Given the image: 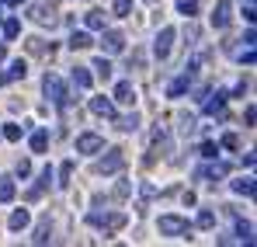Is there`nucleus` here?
<instances>
[{
  "instance_id": "nucleus-1",
  "label": "nucleus",
  "mask_w": 257,
  "mask_h": 247,
  "mask_svg": "<svg viewBox=\"0 0 257 247\" xmlns=\"http://www.w3.org/2000/svg\"><path fill=\"white\" fill-rule=\"evenodd\" d=\"M42 91H45V98H49V101H52L56 108H66V101H70V98H66V84L59 80L56 73H45Z\"/></svg>"
},
{
  "instance_id": "nucleus-2",
  "label": "nucleus",
  "mask_w": 257,
  "mask_h": 247,
  "mask_svg": "<svg viewBox=\"0 0 257 247\" xmlns=\"http://www.w3.org/2000/svg\"><path fill=\"white\" fill-rule=\"evenodd\" d=\"M122 167H125V150L111 146V150H108V153H104V157L94 164V171H97V174H118Z\"/></svg>"
},
{
  "instance_id": "nucleus-3",
  "label": "nucleus",
  "mask_w": 257,
  "mask_h": 247,
  "mask_svg": "<svg viewBox=\"0 0 257 247\" xmlns=\"http://www.w3.org/2000/svg\"><path fill=\"white\" fill-rule=\"evenodd\" d=\"M87 223H90V226H104V230H122L128 223V216L125 212H90Z\"/></svg>"
},
{
  "instance_id": "nucleus-4",
  "label": "nucleus",
  "mask_w": 257,
  "mask_h": 247,
  "mask_svg": "<svg viewBox=\"0 0 257 247\" xmlns=\"http://www.w3.org/2000/svg\"><path fill=\"white\" fill-rule=\"evenodd\" d=\"M160 233H167V237H188L191 223L181 219V216H160Z\"/></svg>"
},
{
  "instance_id": "nucleus-5",
  "label": "nucleus",
  "mask_w": 257,
  "mask_h": 247,
  "mask_svg": "<svg viewBox=\"0 0 257 247\" xmlns=\"http://www.w3.org/2000/svg\"><path fill=\"white\" fill-rule=\"evenodd\" d=\"M101 49H104L108 56H118V52L125 49V35L115 32V28H101Z\"/></svg>"
},
{
  "instance_id": "nucleus-6",
  "label": "nucleus",
  "mask_w": 257,
  "mask_h": 247,
  "mask_svg": "<svg viewBox=\"0 0 257 247\" xmlns=\"http://www.w3.org/2000/svg\"><path fill=\"white\" fill-rule=\"evenodd\" d=\"M174 39H177V32H174L171 25H167V28H160V35H157V42H153V52H157V59H167V56H171Z\"/></svg>"
},
{
  "instance_id": "nucleus-7",
  "label": "nucleus",
  "mask_w": 257,
  "mask_h": 247,
  "mask_svg": "<svg viewBox=\"0 0 257 247\" xmlns=\"http://www.w3.org/2000/svg\"><path fill=\"white\" fill-rule=\"evenodd\" d=\"M233 21V0H215V11H212V28H229Z\"/></svg>"
},
{
  "instance_id": "nucleus-8",
  "label": "nucleus",
  "mask_w": 257,
  "mask_h": 247,
  "mask_svg": "<svg viewBox=\"0 0 257 247\" xmlns=\"http://www.w3.org/2000/svg\"><path fill=\"white\" fill-rule=\"evenodd\" d=\"M226 174H229V164H226V160H215V157H212V164H205V167L195 171L198 181H205V178H209V181H219V178H226Z\"/></svg>"
},
{
  "instance_id": "nucleus-9",
  "label": "nucleus",
  "mask_w": 257,
  "mask_h": 247,
  "mask_svg": "<svg viewBox=\"0 0 257 247\" xmlns=\"http://www.w3.org/2000/svg\"><path fill=\"white\" fill-rule=\"evenodd\" d=\"M104 150V139L97 132H80L77 136V153H101Z\"/></svg>"
},
{
  "instance_id": "nucleus-10",
  "label": "nucleus",
  "mask_w": 257,
  "mask_h": 247,
  "mask_svg": "<svg viewBox=\"0 0 257 247\" xmlns=\"http://www.w3.org/2000/svg\"><path fill=\"white\" fill-rule=\"evenodd\" d=\"M226 98H229L226 91H215V94H209V101L202 105V112H205V115H222V108H226Z\"/></svg>"
},
{
  "instance_id": "nucleus-11",
  "label": "nucleus",
  "mask_w": 257,
  "mask_h": 247,
  "mask_svg": "<svg viewBox=\"0 0 257 247\" xmlns=\"http://www.w3.org/2000/svg\"><path fill=\"white\" fill-rule=\"evenodd\" d=\"M28 18H32V21H39V25H56V11H52V7H45V4H35V7L28 11Z\"/></svg>"
},
{
  "instance_id": "nucleus-12",
  "label": "nucleus",
  "mask_w": 257,
  "mask_h": 247,
  "mask_svg": "<svg viewBox=\"0 0 257 247\" xmlns=\"http://www.w3.org/2000/svg\"><path fill=\"white\" fill-rule=\"evenodd\" d=\"M90 112L101 115V119H115V105L108 98H90Z\"/></svg>"
},
{
  "instance_id": "nucleus-13",
  "label": "nucleus",
  "mask_w": 257,
  "mask_h": 247,
  "mask_svg": "<svg viewBox=\"0 0 257 247\" xmlns=\"http://www.w3.org/2000/svg\"><path fill=\"white\" fill-rule=\"evenodd\" d=\"M25 73H28V63H25V59H14V63L7 66V73L0 77V84H7V80H21Z\"/></svg>"
},
{
  "instance_id": "nucleus-14",
  "label": "nucleus",
  "mask_w": 257,
  "mask_h": 247,
  "mask_svg": "<svg viewBox=\"0 0 257 247\" xmlns=\"http://www.w3.org/2000/svg\"><path fill=\"white\" fill-rule=\"evenodd\" d=\"M115 101H118V105H132V101H136V87L128 80H122L115 87Z\"/></svg>"
},
{
  "instance_id": "nucleus-15",
  "label": "nucleus",
  "mask_w": 257,
  "mask_h": 247,
  "mask_svg": "<svg viewBox=\"0 0 257 247\" xmlns=\"http://www.w3.org/2000/svg\"><path fill=\"white\" fill-rule=\"evenodd\" d=\"M28 223H32L28 209H14V212H11V219H7V226H11V230H25Z\"/></svg>"
},
{
  "instance_id": "nucleus-16",
  "label": "nucleus",
  "mask_w": 257,
  "mask_h": 247,
  "mask_svg": "<svg viewBox=\"0 0 257 247\" xmlns=\"http://www.w3.org/2000/svg\"><path fill=\"white\" fill-rule=\"evenodd\" d=\"M233 192H236V195H247V199H254V192H257L254 178H240V181H233Z\"/></svg>"
},
{
  "instance_id": "nucleus-17",
  "label": "nucleus",
  "mask_w": 257,
  "mask_h": 247,
  "mask_svg": "<svg viewBox=\"0 0 257 247\" xmlns=\"http://www.w3.org/2000/svg\"><path fill=\"white\" fill-rule=\"evenodd\" d=\"M236 237H240V244H254V226L247 219H236Z\"/></svg>"
},
{
  "instance_id": "nucleus-18",
  "label": "nucleus",
  "mask_w": 257,
  "mask_h": 247,
  "mask_svg": "<svg viewBox=\"0 0 257 247\" xmlns=\"http://www.w3.org/2000/svg\"><path fill=\"white\" fill-rule=\"evenodd\" d=\"M45 146H49V132L45 129H35L32 132V153H45Z\"/></svg>"
},
{
  "instance_id": "nucleus-19",
  "label": "nucleus",
  "mask_w": 257,
  "mask_h": 247,
  "mask_svg": "<svg viewBox=\"0 0 257 247\" xmlns=\"http://www.w3.org/2000/svg\"><path fill=\"white\" fill-rule=\"evenodd\" d=\"M188 87H191V73H184V77H177V80H174L171 87H167V94H171V98H181V94H184Z\"/></svg>"
},
{
  "instance_id": "nucleus-20",
  "label": "nucleus",
  "mask_w": 257,
  "mask_h": 247,
  "mask_svg": "<svg viewBox=\"0 0 257 247\" xmlns=\"http://www.w3.org/2000/svg\"><path fill=\"white\" fill-rule=\"evenodd\" d=\"M195 226H198V230H212V226H215V212H212V209H202L198 219H195Z\"/></svg>"
},
{
  "instance_id": "nucleus-21",
  "label": "nucleus",
  "mask_w": 257,
  "mask_h": 247,
  "mask_svg": "<svg viewBox=\"0 0 257 247\" xmlns=\"http://www.w3.org/2000/svg\"><path fill=\"white\" fill-rule=\"evenodd\" d=\"M90 45H94V39L87 32H73L70 35V49H90Z\"/></svg>"
},
{
  "instance_id": "nucleus-22",
  "label": "nucleus",
  "mask_w": 257,
  "mask_h": 247,
  "mask_svg": "<svg viewBox=\"0 0 257 247\" xmlns=\"http://www.w3.org/2000/svg\"><path fill=\"white\" fill-rule=\"evenodd\" d=\"M0 28H4V39H18V35H21V21H18V18L0 21Z\"/></svg>"
},
{
  "instance_id": "nucleus-23",
  "label": "nucleus",
  "mask_w": 257,
  "mask_h": 247,
  "mask_svg": "<svg viewBox=\"0 0 257 247\" xmlns=\"http://www.w3.org/2000/svg\"><path fill=\"white\" fill-rule=\"evenodd\" d=\"M73 84H77L80 91H87V87H90V70H87V66H77V70H73Z\"/></svg>"
},
{
  "instance_id": "nucleus-24",
  "label": "nucleus",
  "mask_w": 257,
  "mask_h": 247,
  "mask_svg": "<svg viewBox=\"0 0 257 247\" xmlns=\"http://www.w3.org/2000/svg\"><path fill=\"white\" fill-rule=\"evenodd\" d=\"M49 181H52V171H49V167H45L42 174H39V185H35V188H32V192H28V199H39V195H42V188H45V185H49Z\"/></svg>"
},
{
  "instance_id": "nucleus-25",
  "label": "nucleus",
  "mask_w": 257,
  "mask_h": 247,
  "mask_svg": "<svg viewBox=\"0 0 257 247\" xmlns=\"http://www.w3.org/2000/svg\"><path fill=\"white\" fill-rule=\"evenodd\" d=\"M14 192H18V188H14V181H11V178H0V202H11V199H14Z\"/></svg>"
},
{
  "instance_id": "nucleus-26",
  "label": "nucleus",
  "mask_w": 257,
  "mask_h": 247,
  "mask_svg": "<svg viewBox=\"0 0 257 247\" xmlns=\"http://www.w3.org/2000/svg\"><path fill=\"white\" fill-rule=\"evenodd\" d=\"M84 21H87V28H90V32H101V28H104V14H101V11H90Z\"/></svg>"
},
{
  "instance_id": "nucleus-27",
  "label": "nucleus",
  "mask_w": 257,
  "mask_h": 247,
  "mask_svg": "<svg viewBox=\"0 0 257 247\" xmlns=\"http://www.w3.org/2000/svg\"><path fill=\"white\" fill-rule=\"evenodd\" d=\"M90 70H97V77H104V80H108V77H111V63H108V59H104V56H97V59H94V66H90Z\"/></svg>"
},
{
  "instance_id": "nucleus-28",
  "label": "nucleus",
  "mask_w": 257,
  "mask_h": 247,
  "mask_svg": "<svg viewBox=\"0 0 257 247\" xmlns=\"http://www.w3.org/2000/svg\"><path fill=\"white\" fill-rule=\"evenodd\" d=\"M198 11V0H177V14H184V18H191Z\"/></svg>"
},
{
  "instance_id": "nucleus-29",
  "label": "nucleus",
  "mask_w": 257,
  "mask_h": 247,
  "mask_svg": "<svg viewBox=\"0 0 257 247\" xmlns=\"http://www.w3.org/2000/svg\"><path fill=\"white\" fill-rule=\"evenodd\" d=\"M21 132H25V125H4V139H11V143H18V139H21Z\"/></svg>"
},
{
  "instance_id": "nucleus-30",
  "label": "nucleus",
  "mask_w": 257,
  "mask_h": 247,
  "mask_svg": "<svg viewBox=\"0 0 257 247\" xmlns=\"http://www.w3.org/2000/svg\"><path fill=\"white\" fill-rule=\"evenodd\" d=\"M70 174H73V160H66V164L59 167V188H66V185H70Z\"/></svg>"
},
{
  "instance_id": "nucleus-31",
  "label": "nucleus",
  "mask_w": 257,
  "mask_h": 247,
  "mask_svg": "<svg viewBox=\"0 0 257 247\" xmlns=\"http://www.w3.org/2000/svg\"><path fill=\"white\" fill-rule=\"evenodd\" d=\"M136 125H139V115H136V112H132V115H125V119H118V129H122V132H132Z\"/></svg>"
},
{
  "instance_id": "nucleus-32",
  "label": "nucleus",
  "mask_w": 257,
  "mask_h": 247,
  "mask_svg": "<svg viewBox=\"0 0 257 247\" xmlns=\"http://www.w3.org/2000/svg\"><path fill=\"white\" fill-rule=\"evenodd\" d=\"M35 244H49V219L45 223H39V230H35V237H32Z\"/></svg>"
},
{
  "instance_id": "nucleus-33",
  "label": "nucleus",
  "mask_w": 257,
  "mask_h": 247,
  "mask_svg": "<svg viewBox=\"0 0 257 247\" xmlns=\"http://www.w3.org/2000/svg\"><path fill=\"white\" fill-rule=\"evenodd\" d=\"M215 153H219V143H212V139H205V143H202V157H205V160H212Z\"/></svg>"
},
{
  "instance_id": "nucleus-34",
  "label": "nucleus",
  "mask_w": 257,
  "mask_h": 247,
  "mask_svg": "<svg viewBox=\"0 0 257 247\" xmlns=\"http://www.w3.org/2000/svg\"><path fill=\"white\" fill-rule=\"evenodd\" d=\"M115 14L118 18H128L132 14V0H115Z\"/></svg>"
},
{
  "instance_id": "nucleus-35",
  "label": "nucleus",
  "mask_w": 257,
  "mask_h": 247,
  "mask_svg": "<svg viewBox=\"0 0 257 247\" xmlns=\"http://www.w3.org/2000/svg\"><path fill=\"white\" fill-rule=\"evenodd\" d=\"M219 146H226V150H240V139H236V132H226Z\"/></svg>"
},
{
  "instance_id": "nucleus-36",
  "label": "nucleus",
  "mask_w": 257,
  "mask_h": 247,
  "mask_svg": "<svg viewBox=\"0 0 257 247\" xmlns=\"http://www.w3.org/2000/svg\"><path fill=\"white\" fill-rule=\"evenodd\" d=\"M240 63H247V66H254V45H247V52H240Z\"/></svg>"
},
{
  "instance_id": "nucleus-37",
  "label": "nucleus",
  "mask_w": 257,
  "mask_h": 247,
  "mask_svg": "<svg viewBox=\"0 0 257 247\" xmlns=\"http://www.w3.org/2000/svg\"><path fill=\"white\" fill-rule=\"evenodd\" d=\"M254 119H257V108H254V105H247V112H243V122L254 125Z\"/></svg>"
},
{
  "instance_id": "nucleus-38",
  "label": "nucleus",
  "mask_w": 257,
  "mask_h": 247,
  "mask_svg": "<svg viewBox=\"0 0 257 247\" xmlns=\"http://www.w3.org/2000/svg\"><path fill=\"white\" fill-rule=\"evenodd\" d=\"M28 49H32V52H45V42L42 39H32V42H28Z\"/></svg>"
},
{
  "instance_id": "nucleus-39",
  "label": "nucleus",
  "mask_w": 257,
  "mask_h": 247,
  "mask_svg": "<svg viewBox=\"0 0 257 247\" xmlns=\"http://www.w3.org/2000/svg\"><path fill=\"white\" fill-rule=\"evenodd\" d=\"M243 18H247V25H254V18H257V11H254V4H247V11H243Z\"/></svg>"
},
{
  "instance_id": "nucleus-40",
  "label": "nucleus",
  "mask_w": 257,
  "mask_h": 247,
  "mask_svg": "<svg viewBox=\"0 0 257 247\" xmlns=\"http://www.w3.org/2000/svg\"><path fill=\"white\" fill-rule=\"evenodd\" d=\"M18 174H21V178H28V174H32V164H28V160H21V164H18Z\"/></svg>"
},
{
  "instance_id": "nucleus-41",
  "label": "nucleus",
  "mask_w": 257,
  "mask_h": 247,
  "mask_svg": "<svg viewBox=\"0 0 257 247\" xmlns=\"http://www.w3.org/2000/svg\"><path fill=\"white\" fill-rule=\"evenodd\" d=\"M254 42H257V32H254V28H247V35H243V45H254Z\"/></svg>"
},
{
  "instance_id": "nucleus-42",
  "label": "nucleus",
  "mask_w": 257,
  "mask_h": 247,
  "mask_svg": "<svg viewBox=\"0 0 257 247\" xmlns=\"http://www.w3.org/2000/svg\"><path fill=\"white\" fill-rule=\"evenodd\" d=\"M139 192H143V199H153V195H157V188H153V185H143Z\"/></svg>"
},
{
  "instance_id": "nucleus-43",
  "label": "nucleus",
  "mask_w": 257,
  "mask_h": 247,
  "mask_svg": "<svg viewBox=\"0 0 257 247\" xmlns=\"http://www.w3.org/2000/svg\"><path fill=\"white\" fill-rule=\"evenodd\" d=\"M25 0H4V7H21Z\"/></svg>"
},
{
  "instance_id": "nucleus-44",
  "label": "nucleus",
  "mask_w": 257,
  "mask_h": 247,
  "mask_svg": "<svg viewBox=\"0 0 257 247\" xmlns=\"http://www.w3.org/2000/svg\"><path fill=\"white\" fill-rule=\"evenodd\" d=\"M0 63H4V49H0Z\"/></svg>"
},
{
  "instance_id": "nucleus-45",
  "label": "nucleus",
  "mask_w": 257,
  "mask_h": 247,
  "mask_svg": "<svg viewBox=\"0 0 257 247\" xmlns=\"http://www.w3.org/2000/svg\"><path fill=\"white\" fill-rule=\"evenodd\" d=\"M247 4H254V0H247Z\"/></svg>"
},
{
  "instance_id": "nucleus-46",
  "label": "nucleus",
  "mask_w": 257,
  "mask_h": 247,
  "mask_svg": "<svg viewBox=\"0 0 257 247\" xmlns=\"http://www.w3.org/2000/svg\"><path fill=\"white\" fill-rule=\"evenodd\" d=\"M150 4H153V0H150Z\"/></svg>"
}]
</instances>
